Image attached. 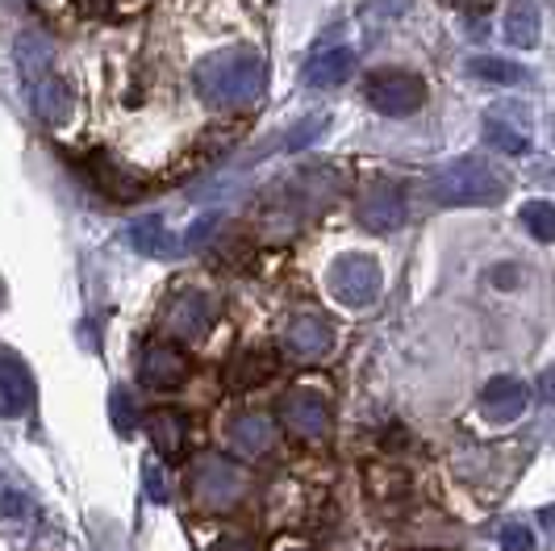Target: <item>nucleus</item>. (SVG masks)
Listing matches in <instances>:
<instances>
[{
    "instance_id": "obj_31",
    "label": "nucleus",
    "mask_w": 555,
    "mask_h": 551,
    "mask_svg": "<svg viewBox=\"0 0 555 551\" xmlns=\"http://www.w3.org/2000/svg\"><path fill=\"white\" fill-rule=\"evenodd\" d=\"M539 397H543L547 406H555V363L539 376Z\"/></svg>"
},
{
    "instance_id": "obj_24",
    "label": "nucleus",
    "mask_w": 555,
    "mask_h": 551,
    "mask_svg": "<svg viewBox=\"0 0 555 551\" xmlns=\"http://www.w3.org/2000/svg\"><path fill=\"white\" fill-rule=\"evenodd\" d=\"M501 551H534V530L527 523L501 526Z\"/></svg>"
},
{
    "instance_id": "obj_32",
    "label": "nucleus",
    "mask_w": 555,
    "mask_h": 551,
    "mask_svg": "<svg viewBox=\"0 0 555 551\" xmlns=\"http://www.w3.org/2000/svg\"><path fill=\"white\" fill-rule=\"evenodd\" d=\"M83 9H88V13H105V9H109L113 0H80Z\"/></svg>"
},
{
    "instance_id": "obj_7",
    "label": "nucleus",
    "mask_w": 555,
    "mask_h": 551,
    "mask_svg": "<svg viewBox=\"0 0 555 551\" xmlns=\"http://www.w3.org/2000/svg\"><path fill=\"white\" fill-rule=\"evenodd\" d=\"M280 422L297 435V439H322L331 431V401L313 388H288L280 397Z\"/></svg>"
},
{
    "instance_id": "obj_2",
    "label": "nucleus",
    "mask_w": 555,
    "mask_h": 551,
    "mask_svg": "<svg viewBox=\"0 0 555 551\" xmlns=\"http://www.w3.org/2000/svg\"><path fill=\"white\" fill-rule=\"evenodd\" d=\"M509 193V180L498 167H489L476 155H464L455 164H447L435 180H430V201L460 209V205H498Z\"/></svg>"
},
{
    "instance_id": "obj_21",
    "label": "nucleus",
    "mask_w": 555,
    "mask_h": 551,
    "mask_svg": "<svg viewBox=\"0 0 555 551\" xmlns=\"http://www.w3.org/2000/svg\"><path fill=\"white\" fill-rule=\"evenodd\" d=\"M468 72H473L476 80H489V84H522L527 80V72H522L518 63H509V59H489V55L473 59Z\"/></svg>"
},
{
    "instance_id": "obj_3",
    "label": "nucleus",
    "mask_w": 555,
    "mask_h": 551,
    "mask_svg": "<svg viewBox=\"0 0 555 551\" xmlns=\"http://www.w3.org/2000/svg\"><path fill=\"white\" fill-rule=\"evenodd\" d=\"M250 489V476L225 456H196L189 472V494L205 514H225L234 510Z\"/></svg>"
},
{
    "instance_id": "obj_27",
    "label": "nucleus",
    "mask_w": 555,
    "mask_h": 551,
    "mask_svg": "<svg viewBox=\"0 0 555 551\" xmlns=\"http://www.w3.org/2000/svg\"><path fill=\"white\" fill-rule=\"evenodd\" d=\"M142 476H146V494H151V501H167V480H164V472H159L155 460H146Z\"/></svg>"
},
{
    "instance_id": "obj_26",
    "label": "nucleus",
    "mask_w": 555,
    "mask_h": 551,
    "mask_svg": "<svg viewBox=\"0 0 555 551\" xmlns=\"http://www.w3.org/2000/svg\"><path fill=\"white\" fill-rule=\"evenodd\" d=\"M489 142H493L498 151H509V155H522V151H527V138L509 134L501 121H489Z\"/></svg>"
},
{
    "instance_id": "obj_29",
    "label": "nucleus",
    "mask_w": 555,
    "mask_h": 551,
    "mask_svg": "<svg viewBox=\"0 0 555 551\" xmlns=\"http://www.w3.org/2000/svg\"><path fill=\"white\" fill-rule=\"evenodd\" d=\"M318 126H326V117H309L306 126H301V134H288V146H306L318 138Z\"/></svg>"
},
{
    "instance_id": "obj_15",
    "label": "nucleus",
    "mask_w": 555,
    "mask_h": 551,
    "mask_svg": "<svg viewBox=\"0 0 555 551\" xmlns=\"http://www.w3.org/2000/svg\"><path fill=\"white\" fill-rule=\"evenodd\" d=\"M356 76V51L351 47H334V51H318L306 63V80L313 88H338Z\"/></svg>"
},
{
    "instance_id": "obj_22",
    "label": "nucleus",
    "mask_w": 555,
    "mask_h": 551,
    "mask_svg": "<svg viewBox=\"0 0 555 551\" xmlns=\"http://www.w3.org/2000/svg\"><path fill=\"white\" fill-rule=\"evenodd\" d=\"M522 226L539 243H555V205L552 201H530L522 205Z\"/></svg>"
},
{
    "instance_id": "obj_6",
    "label": "nucleus",
    "mask_w": 555,
    "mask_h": 551,
    "mask_svg": "<svg viewBox=\"0 0 555 551\" xmlns=\"http://www.w3.org/2000/svg\"><path fill=\"white\" fill-rule=\"evenodd\" d=\"M363 92H367L372 110H380L385 117H410L426 101V84L410 72H372L363 80Z\"/></svg>"
},
{
    "instance_id": "obj_28",
    "label": "nucleus",
    "mask_w": 555,
    "mask_h": 551,
    "mask_svg": "<svg viewBox=\"0 0 555 551\" xmlns=\"http://www.w3.org/2000/svg\"><path fill=\"white\" fill-rule=\"evenodd\" d=\"M214 551H259V543H255L250 535H222V539L214 543Z\"/></svg>"
},
{
    "instance_id": "obj_9",
    "label": "nucleus",
    "mask_w": 555,
    "mask_h": 551,
    "mask_svg": "<svg viewBox=\"0 0 555 551\" xmlns=\"http://www.w3.org/2000/svg\"><path fill=\"white\" fill-rule=\"evenodd\" d=\"M225 439H230V447H234L243 460H259V456H268V451L276 447V422L259 410L234 413V418L225 422Z\"/></svg>"
},
{
    "instance_id": "obj_16",
    "label": "nucleus",
    "mask_w": 555,
    "mask_h": 551,
    "mask_svg": "<svg viewBox=\"0 0 555 551\" xmlns=\"http://www.w3.org/2000/svg\"><path fill=\"white\" fill-rule=\"evenodd\" d=\"M0 397H4V413L9 418L29 410V401H34V381H29V368L17 359V351H4V363H0Z\"/></svg>"
},
{
    "instance_id": "obj_5",
    "label": "nucleus",
    "mask_w": 555,
    "mask_h": 551,
    "mask_svg": "<svg viewBox=\"0 0 555 551\" xmlns=\"http://www.w3.org/2000/svg\"><path fill=\"white\" fill-rule=\"evenodd\" d=\"M218 313H222V305H218L214 293H205V289H184V293H176V297L164 305V331L176 334V338H184V343H196V338H205V334L214 331Z\"/></svg>"
},
{
    "instance_id": "obj_13",
    "label": "nucleus",
    "mask_w": 555,
    "mask_h": 551,
    "mask_svg": "<svg viewBox=\"0 0 555 551\" xmlns=\"http://www.w3.org/2000/svg\"><path fill=\"white\" fill-rule=\"evenodd\" d=\"M527 385L522 381H514V376H498V381H489L485 385V393H480V413L489 418V422H498V426H505V422H514V418H522V410H527Z\"/></svg>"
},
{
    "instance_id": "obj_18",
    "label": "nucleus",
    "mask_w": 555,
    "mask_h": 551,
    "mask_svg": "<svg viewBox=\"0 0 555 551\" xmlns=\"http://www.w3.org/2000/svg\"><path fill=\"white\" fill-rule=\"evenodd\" d=\"M130 247L139 251V255H151V259H167V255L180 251V243L171 239L164 218H139L130 226Z\"/></svg>"
},
{
    "instance_id": "obj_10",
    "label": "nucleus",
    "mask_w": 555,
    "mask_h": 551,
    "mask_svg": "<svg viewBox=\"0 0 555 551\" xmlns=\"http://www.w3.org/2000/svg\"><path fill=\"white\" fill-rule=\"evenodd\" d=\"M334 343V326L318 313H297L288 318L284 326V351L297 359V363H309V359H322Z\"/></svg>"
},
{
    "instance_id": "obj_4",
    "label": "nucleus",
    "mask_w": 555,
    "mask_h": 551,
    "mask_svg": "<svg viewBox=\"0 0 555 551\" xmlns=\"http://www.w3.org/2000/svg\"><path fill=\"white\" fill-rule=\"evenodd\" d=\"M326 284H331V297L338 305L363 309V305H372L376 297H380L385 276H380V264H376L372 255H338V259L331 264Z\"/></svg>"
},
{
    "instance_id": "obj_11",
    "label": "nucleus",
    "mask_w": 555,
    "mask_h": 551,
    "mask_svg": "<svg viewBox=\"0 0 555 551\" xmlns=\"http://www.w3.org/2000/svg\"><path fill=\"white\" fill-rule=\"evenodd\" d=\"M360 221L372 230V234H389L405 221V196L392 184H372L367 193L360 196Z\"/></svg>"
},
{
    "instance_id": "obj_34",
    "label": "nucleus",
    "mask_w": 555,
    "mask_h": 551,
    "mask_svg": "<svg viewBox=\"0 0 555 551\" xmlns=\"http://www.w3.org/2000/svg\"><path fill=\"white\" fill-rule=\"evenodd\" d=\"M288 551H306V548H288Z\"/></svg>"
},
{
    "instance_id": "obj_14",
    "label": "nucleus",
    "mask_w": 555,
    "mask_h": 551,
    "mask_svg": "<svg viewBox=\"0 0 555 551\" xmlns=\"http://www.w3.org/2000/svg\"><path fill=\"white\" fill-rule=\"evenodd\" d=\"M83 167H88V176H92L113 201H139L142 180L139 176H130L121 164H113L105 151H88V155H83Z\"/></svg>"
},
{
    "instance_id": "obj_23",
    "label": "nucleus",
    "mask_w": 555,
    "mask_h": 551,
    "mask_svg": "<svg viewBox=\"0 0 555 551\" xmlns=\"http://www.w3.org/2000/svg\"><path fill=\"white\" fill-rule=\"evenodd\" d=\"M109 413H113V431H117V435H134V431H139V406L130 401L126 388H113Z\"/></svg>"
},
{
    "instance_id": "obj_19",
    "label": "nucleus",
    "mask_w": 555,
    "mask_h": 551,
    "mask_svg": "<svg viewBox=\"0 0 555 551\" xmlns=\"http://www.w3.org/2000/svg\"><path fill=\"white\" fill-rule=\"evenodd\" d=\"M505 38L509 47H534L539 42V4L534 0H514L505 13Z\"/></svg>"
},
{
    "instance_id": "obj_8",
    "label": "nucleus",
    "mask_w": 555,
    "mask_h": 551,
    "mask_svg": "<svg viewBox=\"0 0 555 551\" xmlns=\"http://www.w3.org/2000/svg\"><path fill=\"white\" fill-rule=\"evenodd\" d=\"M139 381L155 393H167V388H180L189 381V356L171 343H151L142 347L139 359Z\"/></svg>"
},
{
    "instance_id": "obj_20",
    "label": "nucleus",
    "mask_w": 555,
    "mask_h": 551,
    "mask_svg": "<svg viewBox=\"0 0 555 551\" xmlns=\"http://www.w3.org/2000/svg\"><path fill=\"white\" fill-rule=\"evenodd\" d=\"M51 42L42 38V34H22L17 38V59H22V72H26V80H34V76H47L51 72Z\"/></svg>"
},
{
    "instance_id": "obj_33",
    "label": "nucleus",
    "mask_w": 555,
    "mask_h": 551,
    "mask_svg": "<svg viewBox=\"0 0 555 551\" xmlns=\"http://www.w3.org/2000/svg\"><path fill=\"white\" fill-rule=\"evenodd\" d=\"M539 518H543V526H552V535H555V510H543Z\"/></svg>"
},
{
    "instance_id": "obj_17",
    "label": "nucleus",
    "mask_w": 555,
    "mask_h": 551,
    "mask_svg": "<svg viewBox=\"0 0 555 551\" xmlns=\"http://www.w3.org/2000/svg\"><path fill=\"white\" fill-rule=\"evenodd\" d=\"M146 435L155 443V451L164 456V460H176L180 451H184V435H189V422H184V413L176 410H159L146 418Z\"/></svg>"
},
{
    "instance_id": "obj_1",
    "label": "nucleus",
    "mask_w": 555,
    "mask_h": 551,
    "mask_svg": "<svg viewBox=\"0 0 555 551\" xmlns=\"http://www.w3.org/2000/svg\"><path fill=\"white\" fill-rule=\"evenodd\" d=\"M196 97L214 110H243L255 105L268 88V63L255 51H218L193 67Z\"/></svg>"
},
{
    "instance_id": "obj_30",
    "label": "nucleus",
    "mask_w": 555,
    "mask_h": 551,
    "mask_svg": "<svg viewBox=\"0 0 555 551\" xmlns=\"http://www.w3.org/2000/svg\"><path fill=\"white\" fill-rule=\"evenodd\" d=\"M214 226H218V214H209V218L196 221L193 230H189V247H201V243L209 239V230H214Z\"/></svg>"
},
{
    "instance_id": "obj_12",
    "label": "nucleus",
    "mask_w": 555,
    "mask_h": 551,
    "mask_svg": "<svg viewBox=\"0 0 555 551\" xmlns=\"http://www.w3.org/2000/svg\"><path fill=\"white\" fill-rule=\"evenodd\" d=\"M26 92H29V110H34L38 121H47V126H63L67 121V113H72V88L59 80L55 72L26 80Z\"/></svg>"
},
{
    "instance_id": "obj_25",
    "label": "nucleus",
    "mask_w": 555,
    "mask_h": 551,
    "mask_svg": "<svg viewBox=\"0 0 555 551\" xmlns=\"http://www.w3.org/2000/svg\"><path fill=\"white\" fill-rule=\"evenodd\" d=\"M272 376V359L268 356H247L234 368V385H250V381H268Z\"/></svg>"
}]
</instances>
